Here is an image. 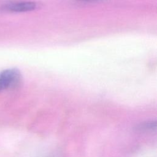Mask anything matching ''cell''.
<instances>
[{
	"mask_svg": "<svg viewBox=\"0 0 157 157\" xmlns=\"http://www.w3.org/2000/svg\"><path fill=\"white\" fill-rule=\"evenodd\" d=\"M21 80V74L17 68L5 69L0 73V92L18 85Z\"/></svg>",
	"mask_w": 157,
	"mask_h": 157,
	"instance_id": "1",
	"label": "cell"
},
{
	"mask_svg": "<svg viewBox=\"0 0 157 157\" xmlns=\"http://www.w3.org/2000/svg\"><path fill=\"white\" fill-rule=\"evenodd\" d=\"M37 4L32 1H15L6 4L3 9L7 11L15 12H29L34 10Z\"/></svg>",
	"mask_w": 157,
	"mask_h": 157,
	"instance_id": "2",
	"label": "cell"
},
{
	"mask_svg": "<svg viewBox=\"0 0 157 157\" xmlns=\"http://www.w3.org/2000/svg\"><path fill=\"white\" fill-rule=\"evenodd\" d=\"M156 127V123H145L144 124H143L142 126H141V128H143V129H153V128H155Z\"/></svg>",
	"mask_w": 157,
	"mask_h": 157,
	"instance_id": "3",
	"label": "cell"
}]
</instances>
